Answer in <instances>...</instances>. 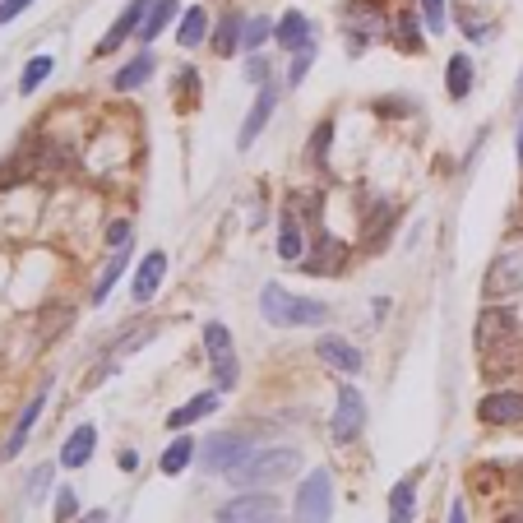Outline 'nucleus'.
<instances>
[{"label":"nucleus","instance_id":"2f4dec72","mask_svg":"<svg viewBox=\"0 0 523 523\" xmlns=\"http://www.w3.org/2000/svg\"><path fill=\"white\" fill-rule=\"evenodd\" d=\"M394 29H399V47L403 51H422V33H417V19H412V14H399Z\"/></svg>","mask_w":523,"mask_h":523},{"label":"nucleus","instance_id":"c756f323","mask_svg":"<svg viewBox=\"0 0 523 523\" xmlns=\"http://www.w3.org/2000/svg\"><path fill=\"white\" fill-rule=\"evenodd\" d=\"M51 65H56V61H51V56H33L29 65H23V79H19V93H38V84H42V79L51 74Z\"/></svg>","mask_w":523,"mask_h":523},{"label":"nucleus","instance_id":"9b49d317","mask_svg":"<svg viewBox=\"0 0 523 523\" xmlns=\"http://www.w3.org/2000/svg\"><path fill=\"white\" fill-rule=\"evenodd\" d=\"M315 356L329 371H339V375H356V371H362V352H356L347 339H339V334H324L315 343Z\"/></svg>","mask_w":523,"mask_h":523},{"label":"nucleus","instance_id":"f3484780","mask_svg":"<svg viewBox=\"0 0 523 523\" xmlns=\"http://www.w3.org/2000/svg\"><path fill=\"white\" fill-rule=\"evenodd\" d=\"M273 42L287 47V51L311 47V19H306V14H296V10H287L279 23H273Z\"/></svg>","mask_w":523,"mask_h":523},{"label":"nucleus","instance_id":"0eeeda50","mask_svg":"<svg viewBox=\"0 0 523 523\" xmlns=\"http://www.w3.org/2000/svg\"><path fill=\"white\" fill-rule=\"evenodd\" d=\"M269 519H279V501L269 491H241L236 501L218 510V523H269Z\"/></svg>","mask_w":523,"mask_h":523},{"label":"nucleus","instance_id":"a19ab883","mask_svg":"<svg viewBox=\"0 0 523 523\" xmlns=\"http://www.w3.org/2000/svg\"><path fill=\"white\" fill-rule=\"evenodd\" d=\"M51 473H56V467H38L33 482H29V491H33V495H42V491H47V482H51Z\"/></svg>","mask_w":523,"mask_h":523},{"label":"nucleus","instance_id":"f257e3e1","mask_svg":"<svg viewBox=\"0 0 523 523\" xmlns=\"http://www.w3.org/2000/svg\"><path fill=\"white\" fill-rule=\"evenodd\" d=\"M260 311L273 329H301V324H324L329 306L315 296H292L283 283H264L260 292Z\"/></svg>","mask_w":523,"mask_h":523},{"label":"nucleus","instance_id":"423d86ee","mask_svg":"<svg viewBox=\"0 0 523 523\" xmlns=\"http://www.w3.org/2000/svg\"><path fill=\"white\" fill-rule=\"evenodd\" d=\"M245 459H251V435H209V445L200 450L204 473H232Z\"/></svg>","mask_w":523,"mask_h":523},{"label":"nucleus","instance_id":"5701e85b","mask_svg":"<svg viewBox=\"0 0 523 523\" xmlns=\"http://www.w3.org/2000/svg\"><path fill=\"white\" fill-rule=\"evenodd\" d=\"M176 19V0H153L149 5V14H144V23H140V42L149 47L162 29H167V23Z\"/></svg>","mask_w":523,"mask_h":523},{"label":"nucleus","instance_id":"79ce46f5","mask_svg":"<svg viewBox=\"0 0 523 523\" xmlns=\"http://www.w3.org/2000/svg\"><path fill=\"white\" fill-rule=\"evenodd\" d=\"M79 523H112V514H107V510H93V514H84Z\"/></svg>","mask_w":523,"mask_h":523},{"label":"nucleus","instance_id":"37998d69","mask_svg":"<svg viewBox=\"0 0 523 523\" xmlns=\"http://www.w3.org/2000/svg\"><path fill=\"white\" fill-rule=\"evenodd\" d=\"M450 523H467V510H463V501H454V510H450Z\"/></svg>","mask_w":523,"mask_h":523},{"label":"nucleus","instance_id":"a211bd4d","mask_svg":"<svg viewBox=\"0 0 523 523\" xmlns=\"http://www.w3.org/2000/svg\"><path fill=\"white\" fill-rule=\"evenodd\" d=\"M162 273H167V255H162V251H149V260L140 264V273H134L130 296H134V301H149V296L162 287Z\"/></svg>","mask_w":523,"mask_h":523},{"label":"nucleus","instance_id":"7c9ffc66","mask_svg":"<svg viewBox=\"0 0 523 523\" xmlns=\"http://www.w3.org/2000/svg\"><path fill=\"white\" fill-rule=\"evenodd\" d=\"M273 38V23L260 14V19H245V29H241V47H251V51H260L264 42Z\"/></svg>","mask_w":523,"mask_h":523},{"label":"nucleus","instance_id":"4be33fe9","mask_svg":"<svg viewBox=\"0 0 523 523\" xmlns=\"http://www.w3.org/2000/svg\"><path fill=\"white\" fill-rule=\"evenodd\" d=\"M412 514H417V482H399L390 491V523H412Z\"/></svg>","mask_w":523,"mask_h":523},{"label":"nucleus","instance_id":"f704fd0d","mask_svg":"<svg viewBox=\"0 0 523 523\" xmlns=\"http://www.w3.org/2000/svg\"><path fill=\"white\" fill-rule=\"evenodd\" d=\"M422 14L431 33H445V0H422Z\"/></svg>","mask_w":523,"mask_h":523},{"label":"nucleus","instance_id":"4c0bfd02","mask_svg":"<svg viewBox=\"0 0 523 523\" xmlns=\"http://www.w3.org/2000/svg\"><path fill=\"white\" fill-rule=\"evenodd\" d=\"M29 5H33V0H0V29H5L10 19H19Z\"/></svg>","mask_w":523,"mask_h":523},{"label":"nucleus","instance_id":"ea45409f","mask_svg":"<svg viewBox=\"0 0 523 523\" xmlns=\"http://www.w3.org/2000/svg\"><path fill=\"white\" fill-rule=\"evenodd\" d=\"M130 241V223H112L107 227V245H125Z\"/></svg>","mask_w":523,"mask_h":523},{"label":"nucleus","instance_id":"7ed1b4c3","mask_svg":"<svg viewBox=\"0 0 523 523\" xmlns=\"http://www.w3.org/2000/svg\"><path fill=\"white\" fill-rule=\"evenodd\" d=\"M329 514H334V477H329V467H315V473L296 486L292 523H329Z\"/></svg>","mask_w":523,"mask_h":523},{"label":"nucleus","instance_id":"c9c22d12","mask_svg":"<svg viewBox=\"0 0 523 523\" xmlns=\"http://www.w3.org/2000/svg\"><path fill=\"white\" fill-rule=\"evenodd\" d=\"M459 23H463V33H467V42H486V23H477V14L473 10H459Z\"/></svg>","mask_w":523,"mask_h":523},{"label":"nucleus","instance_id":"2eb2a0df","mask_svg":"<svg viewBox=\"0 0 523 523\" xmlns=\"http://www.w3.org/2000/svg\"><path fill=\"white\" fill-rule=\"evenodd\" d=\"M273 102H279V93H273L269 84H260V98H255L251 116H245V125H241V134H236V149H251V144L260 140V130H264L269 116H273Z\"/></svg>","mask_w":523,"mask_h":523},{"label":"nucleus","instance_id":"dca6fc26","mask_svg":"<svg viewBox=\"0 0 523 523\" xmlns=\"http://www.w3.org/2000/svg\"><path fill=\"white\" fill-rule=\"evenodd\" d=\"M279 255H283V264H301V260H306V232H301L296 209H287L283 223H279Z\"/></svg>","mask_w":523,"mask_h":523},{"label":"nucleus","instance_id":"e433bc0d","mask_svg":"<svg viewBox=\"0 0 523 523\" xmlns=\"http://www.w3.org/2000/svg\"><path fill=\"white\" fill-rule=\"evenodd\" d=\"M329 140H334V121H324V125L315 130V140H311V158H315V162H324V149H329Z\"/></svg>","mask_w":523,"mask_h":523},{"label":"nucleus","instance_id":"f03ea898","mask_svg":"<svg viewBox=\"0 0 523 523\" xmlns=\"http://www.w3.org/2000/svg\"><path fill=\"white\" fill-rule=\"evenodd\" d=\"M296 467H301V454H296V450H260V454L245 459V463H236L227 477H232V486H241V491H269V486L287 482Z\"/></svg>","mask_w":523,"mask_h":523},{"label":"nucleus","instance_id":"72a5a7b5","mask_svg":"<svg viewBox=\"0 0 523 523\" xmlns=\"http://www.w3.org/2000/svg\"><path fill=\"white\" fill-rule=\"evenodd\" d=\"M311 61H315V51L311 47H301V51H292V70H287V84L296 89L301 79H306V70H311Z\"/></svg>","mask_w":523,"mask_h":523},{"label":"nucleus","instance_id":"1a4fd4ad","mask_svg":"<svg viewBox=\"0 0 523 523\" xmlns=\"http://www.w3.org/2000/svg\"><path fill=\"white\" fill-rule=\"evenodd\" d=\"M519 334V315L510 311V306H486L482 315H477V347H495V343H505V339H514Z\"/></svg>","mask_w":523,"mask_h":523},{"label":"nucleus","instance_id":"cd10ccee","mask_svg":"<svg viewBox=\"0 0 523 523\" xmlns=\"http://www.w3.org/2000/svg\"><path fill=\"white\" fill-rule=\"evenodd\" d=\"M241 29H245L241 14H227L223 23H218V33H213V51H218V56H232V51L241 47Z\"/></svg>","mask_w":523,"mask_h":523},{"label":"nucleus","instance_id":"20e7f679","mask_svg":"<svg viewBox=\"0 0 523 523\" xmlns=\"http://www.w3.org/2000/svg\"><path fill=\"white\" fill-rule=\"evenodd\" d=\"M482 292L486 301H505V296H519L523 292V251H501L491 260L486 279H482Z\"/></svg>","mask_w":523,"mask_h":523},{"label":"nucleus","instance_id":"473e14b6","mask_svg":"<svg viewBox=\"0 0 523 523\" xmlns=\"http://www.w3.org/2000/svg\"><path fill=\"white\" fill-rule=\"evenodd\" d=\"M74 510H79L74 486H61V491H56V510H51V514H56V523H70V519H74Z\"/></svg>","mask_w":523,"mask_h":523},{"label":"nucleus","instance_id":"6e6552de","mask_svg":"<svg viewBox=\"0 0 523 523\" xmlns=\"http://www.w3.org/2000/svg\"><path fill=\"white\" fill-rule=\"evenodd\" d=\"M366 426V399L352 390V384H343L339 399H334V440L339 445H352L356 435H362Z\"/></svg>","mask_w":523,"mask_h":523},{"label":"nucleus","instance_id":"58836bf2","mask_svg":"<svg viewBox=\"0 0 523 523\" xmlns=\"http://www.w3.org/2000/svg\"><path fill=\"white\" fill-rule=\"evenodd\" d=\"M245 79H251V84H269V61H264V56H251V65H245Z\"/></svg>","mask_w":523,"mask_h":523},{"label":"nucleus","instance_id":"f8f14e48","mask_svg":"<svg viewBox=\"0 0 523 523\" xmlns=\"http://www.w3.org/2000/svg\"><path fill=\"white\" fill-rule=\"evenodd\" d=\"M47 394H51V380H42V390L29 399V407L19 412V422H14V431H10V440H5V450H0V459H14L23 445H29V431H33V422L42 417V407H47Z\"/></svg>","mask_w":523,"mask_h":523},{"label":"nucleus","instance_id":"c03bdc74","mask_svg":"<svg viewBox=\"0 0 523 523\" xmlns=\"http://www.w3.org/2000/svg\"><path fill=\"white\" fill-rule=\"evenodd\" d=\"M514 107H523V79H519V89H514Z\"/></svg>","mask_w":523,"mask_h":523},{"label":"nucleus","instance_id":"9d476101","mask_svg":"<svg viewBox=\"0 0 523 523\" xmlns=\"http://www.w3.org/2000/svg\"><path fill=\"white\" fill-rule=\"evenodd\" d=\"M343 23H347V33H352L356 42H362V38L375 42V38H384V29H390L375 0H352V5L343 10Z\"/></svg>","mask_w":523,"mask_h":523},{"label":"nucleus","instance_id":"49530a36","mask_svg":"<svg viewBox=\"0 0 523 523\" xmlns=\"http://www.w3.org/2000/svg\"><path fill=\"white\" fill-rule=\"evenodd\" d=\"M269 523H283V519H269Z\"/></svg>","mask_w":523,"mask_h":523},{"label":"nucleus","instance_id":"6ab92c4d","mask_svg":"<svg viewBox=\"0 0 523 523\" xmlns=\"http://www.w3.org/2000/svg\"><path fill=\"white\" fill-rule=\"evenodd\" d=\"M153 51H140V56H134L125 70H116V79H112V89L116 93H134V89H140V84H149V74H153Z\"/></svg>","mask_w":523,"mask_h":523},{"label":"nucleus","instance_id":"a878e982","mask_svg":"<svg viewBox=\"0 0 523 523\" xmlns=\"http://www.w3.org/2000/svg\"><path fill=\"white\" fill-rule=\"evenodd\" d=\"M125 264H130V251H125V245H116L112 260H107V269H102V279H98V287H93V306H102V301H107V292L116 287V279L125 273Z\"/></svg>","mask_w":523,"mask_h":523},{"label":"nucleus","instance_id":"393cba45","mask_svg":"<svg viewBox=\"0 0 523 523\" xmlns=\"http://www.w3.org/2000/svg\"><path fill=\"white\" fill-rule=\"evenodd\" d=\"M315 260H301L311 273H334V269H343V255H347V245L343 241H334V236H320V245H315Z\"/></svg>","mask_w":523,"mask_h":523},{"label":"nucleus","instance_id":"bb28decb","mask_svg":"<svg viewBox=\"0 0 523 523\" xmlns=\"http://www.w3.org/2000/svg\"><path fill=\"white\" fill-rule=\"evenodd\" d=\"M190 459H195V440H190V435H176L172 445H167V454H162V473H167V477L185 473Z\"/></svg>","mask_w":523,"mask_h":523},{"label":"nucleus","instance_id":"a18cd8bd","mask_svg":"<svg viewBox=\"0 0 523 523\" xmlns=\"http://www.w3.org/2000/svg\"><path fill=\"white\" fill-rule=\"evenodd\" d=\"M519 162H523V130H519Z\"/></svg>","mask_w":523,"mask_h":523},{"label":"nucleus","instance_id":"c85d7f7f","mask_svg":"<svg viewBox=\"0 0 523 523\" xmlns=\"http://www.w3.org/2000/svg\"><path fill=\"white\" fill-rule=\"evenodd\" d=\"M467 93H473V61H467V56H454V61H450V98L463 102Z\"/></svg>","mask_w":523,"mask_h":523},{"label":"nucleus","instance_id":"aec40b11","mask_svg":"<svg viewBox=\"0 0 523 523\" xmlns=\"http://www.w3.org/2000/svg\"><path fill=\"white\" fill-rule=\"evenodd\" d=\"M93 445H98V431L93 426H79L70 440H65V450H61V467H84L93 459Z\"/></svg>","mask_w":523,"mask_h":523},{"label":"nucleus","instance_id":"ddd939ff","mask_svg":"<svg viewBox=\"0 0 523 523\" xmlns=\"http://www.w3.org/2000/svg\"><path fill=\"white\" fill-rule=\"evenodd\" d=\"M477 417L486 422V426H514V422H523V394H486L482 403H477Z\"/></svg>","mask_w":523,"mask_h":523},{"label":"nucleus","instance_id":"412c9836","mask_svg":"<svg viewBox=\"0 0 523 523\" xmlns=\"http://www.w3.org/2000/svg\"><path fill=\"white\" fill-rule=\"evenodd\" d=\"M218 403H223V394H218V390H209V394H195V399H190L185 407H176V412H172V417H167V426H172V431H181V426H190V422L209 417V412H213Z\"/></svg>","mask_w":523,"mask_h":523},{"label":"nucleus","instance_id":"4468645a","mask_svg":"<svg viewBox=\"0 0 523 523\" xmlns=\"http://www.w3.org/2000/svg\"><path fill=\"white\" fill-rule=\"evenodd\" d=\"M149 5H153V0H130V5L121 10V19L112 23V29H107V38L98 42V56H107V51H116V47H121L130 33H140V23H144Z\"/></svg>","mask_w":523,"mask_h":523},{"label":"nucleus","instance_id":"b1692460","mask_svg":"<svg viewBox=\"0 0 523 523\" xmlns=\"http://www.w3.org/2000/svg\"><path fill=\"white\" fill-rule=\"evenodd\" d=\"M209 38V14L200 10V5H190L185 14H181V23H176V42L181 47H200Z\"/></svg>","mask_w":523,"mask_h":523},{"label":"nucleus","instance_id":"39448f33","mask_svg":"<svg viewBox=\"0 0 523 523\" xmlns=\"http://www.w3.org/2000/svg\"><path fill=\"white\" fill-rule=\"evenodd\" d=\"M204 347H209V366H213L218 390H232V384H236V347H232L227 324L209 320V324H204Z\"/></svg>","mask_w":523,"mask_h":523}]
</instances>
